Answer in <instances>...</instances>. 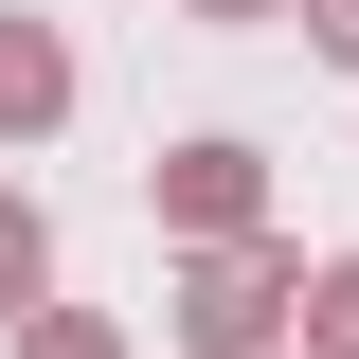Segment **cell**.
Wrapping results in <instances>:
<instances>
[{"label": "cell", "instance_id": "cell-8", "mask_svg": "<svg viewBox=\"0 0 359 359\" xmlns=\"http://www.w3.org/2000/svg\"><path fill=\"white\" fill-rule=\"evenodd\" d=\"M180 18H216V36H252V18H306V0H180Z\"/></svg>", "mask_w": 359, "mask_h": 359}, {"label": "cell", "instance_id": "cell-7", "mask_svg": "<svg viewBox=\"0 0 359 359\" xmlns=\"http://www.w3.org/2000/svg\"><path fill=\"white\" fill-rule=\"evenodd\" d=\"M306 54H323V72H359V0H306Z\"/></svg>", "mask_w": 359, "mask_h": 359}, {"label": "cell", "instance_id": "cell-2", "mask_svg": "<svg viewBox=\"0 0 359 359\" xmlns=\"http://www.w3.org/2000/svg\"><path fill=\"white\" fill-rule=\"evenodd\" d=\"M144 216H162L180 252H233V233H269V162H252L233 126H198V144L144 162Z\"/></svg>", "mask_w": 359, "mask_h": 359}, {"label": "cell", "instance_id": "cell-5", "mask_svg": "<svg viewBox=\"0 0 359 359\" xmlns=\"http://www.w3.org/2000/svg\"><path fill=\"white\" fill-rule=\"evenodd\" d=\"M306 359H359V252L306 269Z\"/></svg>", "mask_w": 359, "mask_h": 359}, {"label": "cell", "instance_id": "cell-1", "mask_svg": "<svg viewBox=\"0 0 359 359\" xmlns=\"http://www.w3.org/2000/svg\"><path fill=\"white\" fill-rule=\"evenodd\" d=\"M180 359H306V252L287 233H233V252H180Z\"/></svg>", "mask_w": 359, "mask_h": 359}, {"label": "cell", "instance_id": "cell-4", "mask_svg": "<svg viewBox=\"0 0 359 359\" xmlns=\"http://www.w3.org/2000/svg\"><path fill=\"white\" fill-rule=\"evenodd\" d=\"M36 306H54V216L18 198V180H0V341H18Z\"/></svg>", "mask_w": 359, "mask_h": 359}, {"label": "cell", "instance_id": "cell-6", "mask_svg": "<svg viewBox=\"0 0 359 359\" xmlns=\"http://www.w3.org/2000/svg\"><path fill=\"white\" fill-rule=\"evenodd\" d=\"M18 359H126V323H108V306H36V323H18Z\"/></svg>", "mask_w": 359, "mask_h": 359}, {"label": "cell", "instance_id": "cell-3", "mask_svg": "<svg viewBox=\"0 0 359 359\" xmlns=\"http://www.w3.org/2000/svg\"><path fill=\"white\" fill-rule=\"evenodd\" d=\"M54 126H72V36L0 18V144H54Z\"/></svg>", "mask_w": 359, "mask_h": 359}]
</instances>
